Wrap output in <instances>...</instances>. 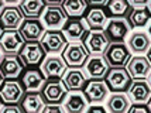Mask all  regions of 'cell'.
I'll return each mask as SVG.
<instances>
[{"label": "cell", "instance_id": "obj_49", "mask_svg": "<svg viewBox=\"0 0 151 113\" xmlns=\"http://www.w3.org/2000/svg\"><path fill=\"white\" fill-rule=\"evenodd\" d=\"M0 58H1V51H0Z\"/></svg>", "mask_w": 151, "mask_h": 113}, {"label": "cell", "instance_id": "obj_34", "mask_svg": "<svg viewBox=\"0 0 151 113\" xmlns=\"http://www.w3.org/2000/svg\"><path fill=\"white\" fill-rule=\"evenodd\" d=\"M3 113H20L23 112L21 106H19L17 103H10V105H4V106L0 109Z\"/></svg>", "mask_w": 151, "mask_h": 113}, {"label": "cell", "instance_id": "obj_46", "mask_svg": "<svg viewBox=\"0 0 151 113\" xmlns=\"http://www.w3.org/2000/svg\"><path fill=\"white\" fill-rule=\"evenodd\" d=\"M148 34H150V37H151V24H150V28H148Z\"/></svg>", "mask_w": 151, "mask_h": 113}, {"label": "cell", "instance_id": "obj_40", "mask_svg": "<svg viewBox=\"0 0 151 113\" xmlns=\"http://www.w3.org/2000/svg\"><path fill=\"white\" fill-rule=\"evenodd\" d=\"M147 57H148V60L151 62V47H150V50H148V53H147Z\"/></svg>", "mask_w": 151, "mask_h": 113}, {"label": "cell", "instance_id": "obj_31", "mask_svg": "<svg viewBox=\"0 0 151 113\" xmlns=\"http://www.w3.org/2000/svg\"><path fill=\"white\" fill-rule=\"evenodd\" d=\"M61 6L68 17H82L88 10L86 0H64Z\"/></svg>", "mask_w": 151, "mask_h": 113}, {"label": "cell", "instance_id": "obj_13", "mask_svg": "<svg viewBox=\"0 0 151 113\" xmlns=\"http://www.w3.org/2000/svg\"><path fill=\"white\" fill-rule=\"evenodd\" d=\"M83 95L89 103H102L109 95V86L103 79H91L83 86Z\"/></svg>", "mask_w": 151, "mask_h": 113}, {"label": "cell", "instance_id": "obj_22", "mask_svg": "<svg viewBox=\"0 0 151 113\" xmlns=\"http://www.w3.org/2000/svg\"><path fill=\"white\" fill-rule=\"evenodd\" d=\"M83 67L85 73L91 79H103L109 71V67L102 55H89Z\"/></svg>", "mask_w": 151, "mask_h": 113}, {"label": "cell", "instance_id": "obj_17", "mask_svg": "<svg viewBox=\"0 0 151 113\" xmlns=\"http://www.w3.org/2000/svg\"><path fill=\"white\" fill-rule=\"evenodd\" d=\"M17 30L24 41H40L45 33V27L40 19H24Z\"/></svg>", "mask_w": 151, "mask_h": 113}, {"label": "cell", "instance_id": "obj_37", "mask_svg": "<svg viewBox=\"0 0 151 113\" xmlns=\"http://www.w3.org/2000/svg\"><path fill=\"white\" fill-rule=\"evenodd\" d=\"M106 1L107 0H86V3L92 4V6H103V4H106Z\"/></svg>", "mask_w": 151, "mask_h": 113}, {"label": "cell", "instance_id": "obj_16", "mask_svg": "<svg viewBox=\"0 0 151 113\" xmlns=\"http://www.w3.org/2000/svg\"><path fill=\"white\" fill-rule=\"evenodd\" d=\"M126 69L133 79H145L151 72V62L145 55H134L129 60Z\"/></svg>", "mask_w": 151, "mask_h": 113}, {"label": "cell", "instance_id": "obj_42", "mask_svg": "<svg viewBox=\"0 0 151 113\" xmlns=\"http://www.w3.org/2000/svg\"><path fill=\"white\" fill-rule=\"evenodd\" d=\"M4 7V1L3 0H0V12H1V9Z\"/></svg>", "mask_w": 151, "mask_h": 113}, {"label": "cell", "instance_id": "obj_3", "mask_svg": "<svg viewBox=\"0 0 151 113\" xmlns=\"http://www.w3.org/2000/svg\"><path fill=\"white\" fill-rule=\"evenodd\" d=\"M40 92L45 103H62L64 98L69 91L65 86L62 78H48L45 79Z\"/></svg>", "mask_w": 151, "mask_h": 113}, {"label": "cell", "instance_id": "obj_14", "mask_svg": "<svg viewBox=\"0 0 151 113\" xmlns=\"http://www.w3.org/2000/svg\"><path fill=\"white\" fill-rule=\"evenodd\" d=\"M26 41L19 30H3L0 34V51L1 54H19Z\"/></svg>", "mask_w": 151, "mask_h": 113}, {"label": "cell", "instance_id": "obj_48", "mask_svg": "<svg viewBox=\"0 0 151 113\" xmlns=\"http://www.w3.org/2000/svg\"><path fill=\"white\" fill-rule=\"evenodd\" d=\"M0 109H1V100H0Z\"/></svg>", "mask_w": 151, "mask_h": 113}, {"label": "cell", "instance_id": "obj_43", "mask_svg": "<svg viewBox=\"0 0 151 113\" xmlns=\"http://www.w3.org/2000/svg\"><path fill=\"white\" fill-rule=\"evenodd\" d=\"M3 81H4V78H3V75H1V73H0V85H1V83H3Z\"/></svg>", "mask_w": 151, "mask_h": 113}, {"label": "cell", "instance_id": "obj_8", "mask_svg": "<svg viewBox=\"0 0 151 113\" xmlns=\"http://www.w3.org/2000/svg\"><path fill=\"white\" fill-rule=\"evenodd\" d=\"M24 88L21 82L16 79H4L3 83L0 85V100L4 105L10 103H20V100L24 95Z\"/></svg>", "mask_w": 151, "mask_h": 113}, {"label": "cell", "instance_id": "obj_33", "mask_svg": "<svg viewBox=\"0 0 151 113\" xmlns=\"http://www.w3.org/2000/svg\"><path fill=\"white\" fill-rule=\"evenodd\" d=\"M129 112L130 113H148L151 110H150V106H147L145 103H134L133 106L129 107Z\"/></svg>", "mask_w": 151, "mask_h": 113}, {"label": "cell", "instance_id": "obj_27", "mask_svg": "<svg viewBox=\"0 0 151 113\" xmlns=\"http://www.w3.org/2000/svg\"><path fill=\"white\" fill-rule=\"evenodd\" d=\"M62 81L68 91H82L86 83V73L81 68H69L65 71Z\"/></svg>", "mask_w": 151, "mask_h": 113}, {"label": "cell", "instance_id": "obj_35", "mask_svg": "<svg viewBox=\"0 0 151 113\" xmlns=\"http://www.w3.org/2000/svg\"><path fill=\"white\" fill-rule=\"evenodd\" d=\"M86 110H88V112H106V107L102 106V105H95V103H92L91 106L86 107Z\"/></svg>", "mask_w": 151, "mask_h": 113}, {"label": "cell", "instance_id": "obj_2", "mask_svg": "<svg viewBox=\"0 0 151 113\" xmlns=\"http://www.w3.org/2000/svg\"><path fill=\"white\" fill-rule=\"evenodd\" d=\"M62 58L68 68H82L89 58L82 41H69L62 51Z\"/></svg>", "mask_w": 151, "mask_h": 113}, {"label": "cell", "instance_id": "obj_10", "mask_svg": "<svg viewBox=\"0 0 151 113\" xmlns=\"http://www.w3.org/2000/svg\"><path fill=\"white\" fill-rule=\"evenodd\" d=\"M83 45L89 55H102L106 47L109 45V40L105 35L103 30H89L83 37Z\"/></svg>", "mask_w": 151, "mask_h": 113}, {"label": "cell", "instance_id": "obj_32", "mask_svg": "<svg viewBox=\"0 0 151 113\" xmlns=\"http://www.w3.org/2000/svg\"><path fill=\"white\" fill-rule=\"evenodd\" d=\"M65 109L64 106H61V103H45L44 107H42V112L44 113H61L64 112Z\"/></svg>", "mask_w": 151, "mask_h": 113}, {"label": "cell", "instance_id": "obj_47", "mask_svg": "<svg viewBox=\"0 0 151 113\" xmlns=\"http://www.w3.org/2000/svg\"><path fill=\"white\" fill-rule=\"evenodd\" d=\"M1 31H3V28H1V26H0V34H1Z\"/></svg>", "mask_w": 151, "mask_h": 113}, {"label": "cell", "instance_id": "obj_38", "mask_svg": "<svg viewBox=\"0 0 151 113\" xmlns=\"http://www.w3.org/2000/svg\"><path fill=\"white\" fill-rule=\"evenodd\" d=\"M47 6H61L64 3V0H44Z\"/></svg>", "mask_w": 151, "mask_h": 113}, {"label": "cell", "instance_id": "obj_36", "mask_svg": "<svg viewBox=\"0 0 151 113\" xmlns=\"http://www.w3.org/2000/svg\"><path fill=\"white\" fill-rule=\"evenodd\" d=\"M130 1V4L133 7H137V6H147V3H148V0H129Z\"/></svg>", "mask_w": 151, "mask_h": 113}, {"label": "cell", "instance_id": "obj_12", "mask_svg": "<svg viewBox=\"0 0 151 113\" xmlns=\"http://www.w3.org/2000/svg\"><path fill=\"white\" fill-rule=\"evenodd\" d=\"M61 31L68 41H82L89 31V27L82 17H69L62 26Z\"/></svg>", "mask_w": 151, "mask_h": 113}, {"label": "cell", "instance_id": "obj_30", "mask_svg": "<svg viewBox=\"0 0 151 113\" xmlns=\"http://www.w3.org/2000/svg\"><path fill=\"white\" fill-rule=\"evenodd\" d=\"M105 6L112 17H126L132 10L129 0H107Z\"/></svg>", "mask_w": 151, "mask_h": 113}, {"label": "cell", "instance_id": "obj_9", "mask_svg": "<svg viewBox=\"0 0 151 113\" xmlns=\"http://www.w3.org/2000/svg\"><path fill=\"white\" fill-rule=\"evenodd\" d=\"M40 42L47 54H59L64 51L68 40L61 30H45Z\"/></svg>", "mask_w": 151, "mask_h": 113}, {"label": "cell", "instance_id": "obj_28", "mask_svg": "<svg viewBox=\"0 0 151 113\" xmlns=\"http://www.w3.org/2000/svg\"><path fill=\"white\" fill-rule=\"evenodd\" d=\"M130 106L132 100L124 92H113L106 100V110L112 113H126Z\"/></svg>", "mask_w": 151, "mask_h": 113}, {"label": "cell", "instance_id": "obj_19", "mask_svg": "<svg viewBox=\"0 0 151 113\" xmlns=\"http://www.w3.org/2000/svg\"><path fill=\"white\" fill-rule=\"evenodd\" d=\"M24 20L20 7L17 6H4L0 12V26L3 30H17Z\"/></svg>", "mask_w": 151, "mask_h": 113}, {"label": "cell", "instance_id": "obj_4", "mask_svg": "<svg viewBox=\"0 0 151 113\" xmlns=\"http://www.w3.org/2000/svg\"><path fill=\"white\" fill-rule=\"evenodd\" d=\"M24 67H37L47 57L45 50L42 48L40 41H26L19 53Z\"/></svg>", "mask_w": 151, "mask_h": 113}, {"label": "cell", "instance_id": "obj_39", "mask_svg": "<svg viewBox=\"0 0 151 113\" xmlns=\"http://www.w3.org/2000/svg\"><path fill=\"white\" fill-rule=\"evenodd\" d=\"M4 4H9V6H16L17 3H20V0H3Z\"/></svg>", "mask_w": 151, "mask_h": 113}, {"label": "cell", "instance_id": "obj_20", "mask_svg": "<svg viewBox=\"0 0 151 113\" xmlns=\"http://www.w3.org/2000/svg\"><path fill=\"white\" fill-rule=\"evenodd\" d=\"M45 79L47 78L41 72V69L35 67H28L21 75V85L26 92H35L41 91Z\"/></svg>", "mask_w": 151, "mask_h": 113}, {"label": "cell", "instance_id": "obj_5", "mask_svg": "<svg viewBox=\"0 0 151 113\" xmlns=\"http://www.w3.org/2000/svg\"><path fill=\"white\" fill-rule=\"evenodd\" d=\"M130 30L132 27L124 17H112L103 28V33L109 42H124L127 35L130 34Z\"/></svg>", "mask_w": 151, "mask_h": 113}, {"label": "cell", "instance_id": "obj_24", "mask_svg": "<svg viewBox=\"0 0 151 113\" xmlns=\"http://www.w3.org/2000/svg\"><path fill=\"white\" fill-rule=\"evenodd\" d=\"M65 112L69 113H81L85 112L88 107V99L83 95V92L79 91H69L66 93V96L62 100Z\"/></svg>", "mask_w": 151, "mask_h": 113}, {"label": "cell", "instance_id": "obj_44", "mask_svg": "<svg viewBox=\"0 0 151 113\" xmlns=\"http://www.w3.org/2000/svg\"><path fill=\"white\" fill-rule=\"evenodd\" d=\"M148 106H150V110H151V98H150V100H148Z\"/></svg>", "mask_w": 151, "mask_h": 113}, {"label": "cell", "instance_id": "obj_15", "mask_svg": "<svg viewBox=\"0 0 151 113\" xmlns=\"http://www.w3.org/2000/svg\"><path fill=\"white\" fill-rule=\"evenodd\" d=\"M66 64L62 57H58L57 54H50L41 62V72L44 73L47 79L48 78H62L66 71Z\"/></svg>", "mask_w": 151, "mask_h": 113}, {"label": "cell", "instance_id": "obj_29", "mask_svg": "<svg viewBox=\"0 0 151 113\" xmlns=\"http://www.w3.org/2000/svg\"><path fill=\"white\" fill-rule=\"evenodd\" d=\"M44 0H20L19 7L26 19H40L45 9Z\"/></svg>", "mask_w": 151, "mask_h": 113}, {"label": "cell", "instance_id": "obj_25", "mask_svg": "<svg viewBox=\"0 0 151 113\" xmlns=\"http://www.w3.org/2000/svg\"><path fill=\"white\" fill-rule=\"evenodd\" d=\"M45 105L44 98L40 91L35 92H24L23 98L20 100V106L23 109V112L27 113H40L42 112V107Z\"/></svg>", "mask_w": 151, "mask_h": 113}, {"label": "cell", "instance_id": "obj_6", "mask_svg": "<svg viewBox=\"0 0 151 113\" xmlns=\"http://www.w3.org/2000/svg\"><path fill=\"white\" fill-rule=\"evenodd\" d=\"M105 81L112 92H127L133 82L129 71L124 68H110L105 76Z\"/></svg>", "mask_w": 151, "mask_h": 113}, {"label": "cell", "instance_id": "obj_11", "mask_svg": "<svg viewBox=\"0 0 151 113\" xmlns=\"http://www.w3.org/2000/svg\"><path fill=\"white\" fill-rule=\"evenodd\" d=\"M68 20L62 6H45L41 14V21L47 30H61Z\"/></svg>", "mask_w": 151, "mask_h": 113}, {"label": "cell", "instance_id": "obj_26", "mask_svg": "<svg viewBox=\"0 0 151 113\" xmlns=\"http://www.w3.org/2000/svg\"><path fill=\"white\" fill-rule=\"evenodd\" d=\"M126 17H127V23L130 24L132 28H143L151 23V13L147 9V6L133 7Z\"/></svg>", "mask_w": 151, "mask_h": 113}, {"label": "cell", "instance_id": "obj_23", "mask_svg": "<svg viewBox=\"0 0 151 113\" xmlns=\"http://www.w3.org/2000/svg\"><path fill=\"white\" fill-rule=\"evenodd\" d=\"M85 21L89 30H103L109 21V16L102 6H93L85 12Z\"/></svg>", "mask_w": 151, "mask_h": 113}, {"label": "cell", "instance_id": "obj_21", "mask_svg": "<svg viewBox=\"0 0 151 113\" xmlns=\"http://www.w3.org/2000/svg\"><path fill=\"white\" fill-rule=\"evenodd\" d=\"M127 92L133 103H148L151 98V85L145 79H134Z\"/></svg>", "mask_w": 151, "mask_h": 113}, {"label": "cell", "instance_id": "obj_41", "mask_svg": "<svg viewBox=\"0 0 151 113\" xmlns=\"http://www.w3.org/2000/svg\"><path fill=\"white\" fill-rule=\"evenodd\" d=\"M147 9L150 10V13H151V0H148V3H147Z\"/></svg>", "mask_w": 151, "mask_h": 113}, {"label": "cell", "instance_id": "obj_45", "mask_svg": "<svg viewBox=\"0 0 151 113\" xmlns=\"http://www.w3.org/2000/svg\"><path fill=\"white\" fill-rule=\"evenodd\" d=\"M148 76H150V78H148V81H150L148 83H150V85H151V72H150V75H148Z\"/></svg>", "mask_w": 151, "mask_h": 113}, {"label": "cell", "instance_id": "obj_7", "mask_svg": "<svg viewBox=\"0 0 151 113\" xmlns=\"http://www.w3.org/2000/svg\"><path fill=\"white\" fill-rule=\"evenodd\" d=\"M24 69V64L19 54H3L0 58V73L4 79L19 78Z\"/></svg>", "mask_w": 151, "mask_h": 113}, {"label": "cell", "instance_id": "obj_18", "mask_svg": "<svg viewBox=\"0 0 151 113\" xmlns=\"http://www.w3.org/2000/svg\"><path fill=\"white\" fill-rule=\"evenodd\" d=\"M127 48L133 55H145L151 47V37L145 31H134L127 37Z\"/></svg>", "mask_w": 151, "mask_h": 113}, {"label": "cell", "instance_id": "obj_1", "mask_svg": "<svg viewBox=\"0 0 151 113\" xmlns=\"http://www.w3.org/2000/svg\"><path fill=\"white\" fill-rule=\"evenodd\" d=\"M102 57L109 68H124L132 58V53L124 42H109Z\"/></svg>", "mask_w": 151, "mask_h": 113}]
</instances>
